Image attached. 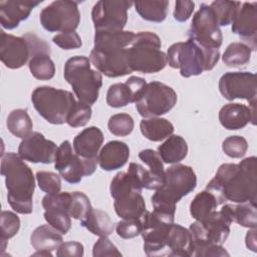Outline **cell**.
Returning <instances> with one entry per match:
<instances>
[{"label":"cell","instance_id":"obj_41","mask_svg":"<svg viewBox=\"0 0 257 257\" xmlns=\"http://www.w3.org/2000/svg\"><path fill=\"white\" fill-rule=\"evenodd\" d=\"M71 206V193L62 192L56 194H47L42 199V207L47 210H58L69 215ZM70 216V215H69Z\"/></svg>","mask_w":257,"mask_h":257},{"label":"cell","instance_id":"obj_15","mask_svg":"<svg viewBox=\"0 0 257 257\" xmlns=\"http://www.w3.org/2000/svg\"><path fill=\"white\" fill-rule=\"evenodd\" d=\"M219 90L227 100L246 99L250 106H256L257 80L252 72H226L219 80Z\"/></svg>","mask_w":257,"mask_h":257},{"label":"cell","instance_id":"obj_21","mask_svg":"<svg viewBox=\"0 0 257 257\" xmlns=\"http://www.w3.org/2000/svg\"><path fill=\"white\" fill-rule=\"evenodd\" d=\"M139 158L149 167V169L142 167L141 175L143 188L155 191L160 189L165 182V170L163 161L158 152L146 149L139 153Z\"/></svg>","mask_w":257,"mask_h":257},{"label":"cell","instance_id":"obj_16","mask_svg":"<svg viewBox=\"0 0 257 257\" xmlns=\"http://www.w3.org/2000/svg\"><path fill=\"white\" fill-rule=\"evenodd\" d=\"M173 223L163 221L154 212L143 215L142 232L144 251L148 256H168L167 239Z\"/></svg>","mask_w":257,"mask_h":257},{"label":"cell","instance_id":"obj_37","mask_svg":"<svg viewBox=\"0 0 257 257\" xmlns=\"http://www.w3.org/2000/svg\"><path fill=\"white\" fill-rule=\"evenodd\" d=\"M240 6L241 2L225 0L213 1L210 5L219 26H227L231 24Z\"/></svg>","mask_w":257,"mask_h":257},{"label":"cell","instance_id":"obj_54","mask_svg":"<svg viewBox=\"0 0 257 257\" xmlns=\"http://www.w3.org/2000/svg\"><path fill=\"white\" fill-rule=\"evenodd\" d=\"M32 256H40V257H52L51 251L47 250H38L32 254Z\"/></svg>","mask_w":257,"mask_h":257},{"label":"cell","instance_id":"obj_43","mask_svg":"<svg viewBox=\"0 0 257 257\" xmlns=\"http://www.w3.org/2000/svg\"><path fill=\"white\" fill-rule=\"evenodd\" d=\"M92 209L88 197L82 192L71 193V206L69 215L73 219L82 220Z\"/></svg>","mask_w":257,"mask_h":257},{"label":"cell","instance_id":"obj_26","mask_svg":"<svg viewBox=\"0 0 257 257\" xmlns=\"http://www.w3.org/2000/svg\"><path fill=\"white\" fill-rule=\"evenodd\" d=\"M168 256L190 257L193 255L194 246L189 229L173 223L167 239Z\"/></svg>","mask_w":257,"mask_h":257},{"label":"cell","instance_id":"obj_13","mask_svg":"<svg viewBox=\"0 0 257 257\" xmlns=\"http://www.w3.org/2000/svg\"><path fill=\"white\" fill-rule=\"evenodd\" d=\"M134 5L125 0H100L91 10L95 31L123 30L127 21V10Z\"/></svg>","mask_w":257,"mask_h":257},{"label":"cell","instance_id":"obj_19","mask_svg":"<svg viewBox=\"0 0 257 257\" xmlns=\"http://www.w3.org/2000/svg\"><path fill=\"white\" fill-rule=\"evenodd\" d=\"M231 24L232 32L248 42L251 50H256L257 3L244 2L238 9Z\"/></svg>","mask_w":257,"mask_h":257},{"label":"cell","instance_id":"obj_49","mask_svg":"<svg viewBox=\"0 0 257 257\" xmlns=\"http://www.w3.org/2000/svg\"><path fill=\"white\" fill-rule=\"evenodd\" d=\"M92 255L93 257H121V253L107 237H99V239L93 245Z\"/></svg>","mask_w":257,"mask_h":257},{"label":"cell","instance_id":"obj_4","mask_svg":"<svg viewBox=\"0 0 257 257\" xmlns=\"http://www.w3.org/2000/svg\"><path fill=\"white\" fill-rule=\"evenodd\" d=\"M197 177L194 170L186 165L175 164L165 172L164 185L152 196L154 213L163 221L174 223L176 204L194 191Z\"/></svg>","mask_w":257,"mask_h":257},{"label":"cell","instance_id":"obj_42","mask_svg":"<svg viewBox=\"0 0 257 257\" xmlns=\"http://www.w3.org/2000/svg\"><path fill=\"white\" fill-rule=\"evenodd\" d=\"M91 112L92 110L90 105L78 100L74 103L70 112L68 113L66 123L71 127L84 126L89 121Z\"/></svg>","mask_w":257,"mask_h":257},{"label":"cell","instance_id":"obj_46","mask_svg":"<svg viewBox=\"0 0 257 257\" xmlns=\"http://www.w3.org/2000/svg\"><path fill=\"white\" fill-rule=\"evenodd\" d=\"M36 180L40 190L47 194H56L61 190L60 177L55 173L39 171L36 173Z\"/></svg>","mask_w":257,"mask_h":257},{"label":"cell","instance_id":"obj_18","mask_svg":"<svg viewBox=\"0 0 257 257\" xmlns=\"http://www.w3.org/2000/svg\"><path fill=\"white\" fill-rule=\"evenodd\" d=\"M0 59L10 69L22 67L30 59V48L27 39L24 36H14L1 30Z\"/></svg>","mask_w":257,"mask_h":257},{"label":"cell","instance_id":"obj_3","mask_svg":"<svg viewBox=\"0 0 257 257\" xmlns=\"http://www.w3.org/2000/svg\"><path fill=\"white\" fill-rule=\"evenodd\" d=\"M1 175L5 178L7 201L19 214H31L35 180L32 170L15 153H6L1 158Z\"/></svg>","mask_w":257,"mask_h":257},{"label":"cell","instance_id":"obj_10","mask_svg":"<svg viewBox=\"0 0 257 257\" xmlns=\"http://www.w3.org/2000/svg\"><path fill=\"white\" fill-rule=\"evenodd\" d=\"M177 93L171 86L160 81H152L147 83L135 103L140 115L149 118L169 112L177 103Z\"/></svg>","mask_w":257,"mask_h":257},{"label":"cell","instance_id":"obj_47","mask_svg":"<svg viewBox=\"0 0 257 257\" xmlns=\"http://www.w3.org/2000/svg\"><path fill=\"white\" fill-rule=\"evenodd\" d=\"M116 234L122 239H132L142 232V221L140 219H122L115 226Z\"/></svg>","mask_w":257,"mask_h":257},{"label":"cell","instance_id":"obj_8","mask_svg":"<svg viewBox=\"0 0 257 257\" xmlns=\"http://www.w3.org/2000/svg\"><path fill=\"white\" fill-rule=\"evenodd\" d=\"M31 101L37 112L52 124L66 122L68 113L76 102L70 91L52 86H38L31 94Z\"/></svg>","mask_w":257,"mask_h":257},{"label":"cell","instance_id":"obj_6","mask_svg":"<svg viewBox=\"0 0 257 257\" xmlns=\"http://www.w3.org/2000/svg\"><path fill=\"white\" fill-rule=\"evenodd\" d=\"M160 37L150 31H141L127 50V61L132 71L155 73L163 70L168 64L167 54L161 50Z\"/></svg>","mask_w":257,"mask_h":257},{"label":"cell","instance_id":"obj_23","mask_svg":"<svg viewBox=\"0 0 257 257\" xmlns=\"http://www.w3.org/2000/svg\"><path fill=\"white\" fill-rule=\"evenodd\" d=\"M39 1H0V22L3 28L11 30L26 20L31 11L39 5Z\"/></svg>","mask_w":257,"mask_h":257},{"label":"cell","instance_id":"obj_53","mask_svg":"<svg viewBox=\"0 0 257 257\" xmlns=\"http://www.w3.org/2000/svg\"><path fill=\"white\" fill-rule=\"evenodd\" d=\"M245 242L248 249L252 250L253 252H256V228L251 229L247 232Z\"/></svg>","mask_w":257,"mask_h":257},{"label":"cell","instance_id":"obj_7","mask_svg":"<svg viewBox=\"0 0 257 257\" xmlns=\"http://www.w3.org/2000/svg\"><path fill=\"white\" fill-rule=\"evenodd\" d=\"M63 75L79 101L91 105L97 100L102 76L99 71L91 69L89 58L83 55L69 58L64 64Z\"/></svg>","mask_w":257,"mask_h":257},{"label":"cell","instance_id":"obj_31","mask_svg":"<svg viewBox=\"0 0 257 257\" xmlns=\"http://www.w3.org/2000/svg\"><path fill=\"white\" fill-rule=\"evenodd\" d=\"M140 128L143 136L152 142H161L174 133V125L163 117H149L141 120Z\"/></svg>","mask_w":257,"mask_h":257},{"label":"cell","instance_id":"obj_9","mask_svg":"<svg viewBox=\"0 0 257 257\" xmlns=\"http://www.w3.org/2000/svg\"><path fill=\"white\" fill-rule=\"evenodd\" d=\"M233 205L225 204L220 211H215L202 222L196 221L190 225L194 250L209 244L223 245L230 234ZM194 252V251H193Z\"/></svg>","mask_w":257,"mask_h":257},{"label":"cell","instance_id":"obj_34","mask_svg":"<svg viewBox=\"0 0 257 257\" xmlns=\"http://www.w3.org/2000/svg\"><path fill=\"white\" fill-rule=\"evenodd\" d=\"M134 6L143 19L159 23L167 17L169 1H137Z\"/></svg>","mask_w":257,"mask_h":257},{"label":"cell","instance_id":"obj_40","mask_svg":"<svg viewBox=\"0 0 257 257\" xmlns=\"http://www.w3.org/2000/svg\"><path fill=\"white\" fill-rule=\"evenodd\" d=\"M108 131L116 137L128 136L135 126L133 117L127 113H116L109 117L107 122Z\"/></svg>","mask_w":257,"mask_h":257},{"label":"cell","instance_id":"obj_11","mask_svg":"<svg viewBox=\"0 0 257 257\" xmlns=\"http://www.w3.org/2000/svg\"><path fill=\"white\" fill-rule=\"evenodd\" d=\"M96 159H84L77 156L73 151L69 141H64L57 148L54 168L60 177L69 184H77L82 177L92 175L97 166Z\"/></svg>","mask_w":257,"mask_h":257},{"label":"cell","instance_id":"obj_32","mask_svg":"<svg viewBox=\"0 0 257 257\" xmlns=\"http://www.w3.org/2000/svg\"><path fill=\"white\" fill-rule=\"evenodd\" d=\"M217 206L218 202L215 195L205 190L198 193L191 202L190 213L196 221L202 222L217 210Z\"/></svg>","mask_w":257,"mask_h":257},{"label":"cell","instance_id":"obj_48","mask_svg":"<svg viewBox=\"0 0 257 257\" xmlns=\"http://www.w3.org/2000/svg\"><path fill=\"white\" fill-rule=\"evenodd\" d=\"M52 41L54 44L59 46L62 49H76L82 45L80 36L75 32H62L53 36Z\"/></svg>","mask_w":257,"mask_h":257},{"label":"cell","instance_id":"obj_1","mask_svg":"<svg viewBox=\"0 0 257 257\" xmlns=\"http://www.w3.org/2000/svg\"><path fill=\"white\" fill-rule=\"evenodd\" d=\"M206 190L212 192L218 205L226 201L251 203L257 201V159L252 156L239 164H223L215 177L207 184Z\"/></svg>","mask_w":257,"mask_h":257},{"label":"cell","instance_id":"obj_20","mask_svg":"<svg viewBox=\"0 0 257 257\" xmlns=\"http://www.w3.org/2000/svg\"><path fill=\"white\" fill-rule=\"evenodd\" d=\"M146 85V80L139 76H131L122 83H113L107 89L106 103L117 108L136 102Z\"/></svg>","mask_w":257,"mask_h":257},{"label":"cell","instance_id":"obj_52","mask_svg":"<svg viewBox=\"0 0 257 257\" xmlns=\"http://www.w3.org/2000/svg\"><path fill=\"white\" fill-rule=\"evenodd\" d=\"M192 256L196 257H223L229 256V253L222 245L209 244L204 247L195 249Z\"/></svg>","mask_w":257,"mask_h":257},{"label":"cell","instance_id":"obj_28","mask_svg":"<svg viewBox=\"0 0 257 257\" xmlns=\"http://www.w3.org/2000/svg\"><path fill=\"white\" fill-rule=\"evenodd\" d=\"M61 233L48 225H40L34 229L30 236V243L32 247L38 250L54 251L62 244Z\"/></svg>","mask_w":257,"mask_h":257},{"label":"cell","instance_id":"obj_50","mask_svg":"<svg viewBox=\"0 0 257 257\" xmlns=\"http://www.w3.org/2000/svg\"><path fill=\"white\" fill-rule=\"evenodd\" d=\"M84 248L83 245L76 241L62 242L58 247L56 256L57 257H81L83 256Z\"/></svg>","mask_w":257,"mask_h":257},{"label":"cell","instance_id":"obj_29","mask_svg":"<svg viewBox=\"0 0 257 257\" xmlns=\"http://www.w3.org/2000/svg\"><path fill=\"white\" fill-rule=\"evenodd\" d=\"M158 154L166 164H178L188 154V145L185 139L178 135H171L158 148Z\"/></svg>","mask_w":257,"mask_h":257},{"label":"cell","instance_id":"obj_24","mask_svg":"<svg viewBox=\"0 0 257 257\" xmlns=\"http://www.w3.org/2000/svg\"><path fill=\"white\" fill-rule=\"evenodd\" d=\"M130 158L128 146L120 141H110L104 145L97 156V162L104 171L122 168Z\"/></svg>","mask_w":257,"mask_h":257},{"label":"cell","instance_id":"obj_5","mask_svg":"<svg viewBox=\"0 0 257 257\" xmlns=\"http://www.w3.org/2000/svg\"><path fill=\"white\" fill-rule=\"evenodd\" d=\"M219 58V49L207 48L191 38L172 44L167 52L169 65L180 69L183 77L200 75L205 70L213 69Z\"/></svg>","mask_w":257,"mask_h":257},{"label":"cell","instance_id":"obj_27","mask_svg":"<svg viewBox=\"0 0 257 257\" xmlns=\"http://www.w3.org/2000/svg\"><path fill=\"white\" fill-rule=\"evenodd\" d=\"M114 210L121 219H141L146 213V203L139 192H126L114 199Z\"/></svg>","mask_w":257,"mask_h":257},{"label":"cell","instance_id":"obj_25","mask_svg":"<svg viewBox=\"0 0 257 257\" xmlns=\"http://www.w3.org/2000/svg\"><path fill=\"white\" fill-rule=\"evenodd\" d=\"M103 143V134L97 126H89L73 140L74 153L84 159H96Z\"/></svg>","mask_w":257,"mask_h":257},{"label":"cell","instance_id":"obj_39","mask_svg":"<svg viewBox=\"0 0 257 257\" xmlns=\"http://www.w3.org/2000/svg\"><path fill=\"white\" fill-rule=\"evenodd\" d=\"M0 233H1V243L2 249L6 247V242L10 238L14 237L20 229V219L19 217L10 211H2L0 220Z\"/></svg>","mask_w":257,"mask_h":257},{"label":"cell","instance_id":"obj_51","mask_svg":"<svg viewBox=\"0 0 257 257\" xmlns=\"http://www.w3.org/2000/svg\"><path fill=\"white\" fill-rule=\"evenodd\" d=\"M195 8V2L193 1H176L175 10H174V18L179 22L187 21Z\"/></svg>","mask_w":257,"mask_h":257},{"label":"cell","instance_id":"obj_12","mask_svg":"<svg viewBox=\"0 0 257 257\" xmlns=\"http://www.w3.org/2000/svg\"><path fill=\"white\" fill-rule=\"evenodd\" d=\"M78 2L70 0L53 1L40 12V23L48 32H72L80 22Z\"/></svg>","mask_w":257,"mask_h":257},{"label":"cell","instance_id":"obj_35","mask_svg":"<svg viewBox=\"0 0 257 257\" xmlns=\"http://www.w3.org/2000/svg\"><path fill=\"white\" fill-rule=\"evenodd\" d=\"M51 52H39L32 55L28 61L31 74L39 80H49L55 74V65L50 58Z\"/></svg>","mask_w":257,"mask_h":257},{"label":"cell","instance_id":"obj_36","mask_svg":"<svg viewBox=\"0 0 257 257\" xmlns=\"http://www.w3.org/2000/svg\"><path fill=\"white\" fill-rule=\"evenodd\" d=\"M251 48L242 42H233L227 46L225 49L222 60L230 67H238L245 65L250 61L251 58Z\"/></svg>","mask_w":257,"mask_h":257},{"label":"cell","instance_id":"obj_22","mask_svg":"<svg viewBox=\"0 0 257 257\" xmlns=\"http://www.w3.org/2000/svg\"><path fill=\"white\" fill-rule=\"evenodd\" d=\"M255 106H247L242 103H227L219 111V120L223 127L236 131L245 127L248 122L255 124Z\"/></svg>","mask_w":257,"mask_h":257},{"label":"cell","instance_id":"obj_38","mask_svg":"<svg viewBox=\"0 0 257 257\" xmlns=\"http://www.w3.org/2000/svg\"><path fill=\"white\" fill-rule=\"evenodd\" d=\"M232 220L242 227L254 229L257 226L256 205L239 203L232 207Z\"/></svg>","mask_w":257,"mask_h":257},{"label":"cell","instance_id":"obj_33","mask_svg":"<svg viewBox=\"0 0 257 257\" xmlns=\"http://www.w3.org/2000/svg\"><path fill=\"white\" fill-rule=\"evenodd\" d=\"M6 125L13 136L22 140L32 134V120L27 113V110L23 108L12 110L7 116Z\"/></svg>","mask_w":257,"mask_h":257},{"label":"cell","instance_id":"obj_45","mask_svg":"<svg viewBox=\"0 0 257 257\" xmlns=\"http://www.w3.org/2000/svg\"><path fill=\"white\" fill-rule=\"evenodd\" d=\"M43 217L45 221L61 234H66L71 227L70 216L62 211L47 210L44 212Z\"/></svg>","mask_w":257,"mask_h":257},{"label":"cell","instance_id":"obj_30","mask_svg":"<svg viewBox=\"0 0 257 257\" xmlns=\"http://www.w3.org/2000/svg\"><path fill=\"white\" fill-rule=\"evenodd\" d=\"M80 225L93 235L99 237H108L114 230V226L108 214L102 210L93 208L85 218L80 220Z\"/></svg>","mask_w":257,"mask_h":257},{"label":"cell","instance_id":"obj_2","mask_svg":"<svg viewBox=\"0 0 257 257\" xmlns=\"http://www.w3.org/2000/svg\"><path fill=\"white\" fill-rule=\"evenodd\" d=\"M133 31H95L94 46L89 60L107 77H119L132 73L127 61L126 47L132 44Z\"/></svg>","mask_w":257,"mask_h":257},{"label":"cell","instance_id":"obj_44","mask_svg":"<svg viewBox=\"0 0 257 257\" xmlns=\"http://www.w3.org/2000/svg\"><path fill=\"white\" fill-rule=\"evenodd\" d=\"M222 150L230 158L240 159L245 156L248 150V143L241 136H230L224 140Z\"/></svg>","mask_w":257,"mask_h":257},{"label":"cell","instance_id":"obj_17","mask_svg":"<svg viewBox=\"0 0 257 257\" xmlns=\"http://www.w3.org/2000/svg\"><path fill=\"white\" fill-rule=\"evenodd\" d=\"M57 147L56 145L45 137L34 132L25 139H23L18 147V155L30 163L51 164L54 162Z\"/></svg>","mask_w":257,"mask_h":257},{"label":"cell","instance_id":"obj_14","mask_svg":"<svg viewBox=\"0 0 257 257\" xmlns=\"http://www.w3.org/2000/svg\"><path fill=\"white\" fill-rule=\"evenodd\" d=\"M188 35L189 38L207 48L219 49L222 45V31L210 5L206 3L200 5L199 10L193 16Z\"/></svg>","mask_w":257,"mask_h":257}]
</instances>
